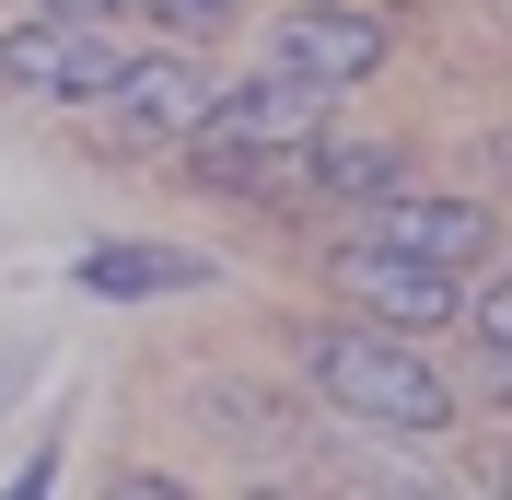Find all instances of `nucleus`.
Instances as JSON below:
<instances>
[{"mask_svg":"<svg viewBox=\"0 0 512 500\" xmlns=\"http://www.w3.org/2000/svg\"><path fill=\"white\" fill-rule=\"evenodd\" d=\"M303 373L350 431H384V442H443L466 419L454 373L431 349H408L396 326H303Z\"/></svg>","mask_w":512,"mask_h":500,"instance_id":"1","label":"nucleus"},{"mask_svg":"<svg viewBox=\"0 0 512 500\" xmlns=\"http://www.w3.org/2000/svg\"><path fill=\"white\" fill-rule=\"evenodd\" d=\"M326 82H303V70H268V82H245V94H210L187 117V140H175V152H187V175L198 187H280V163L303 152V140H315L326 128Z\"/></svg>","mask_w":512,"mask_h":500,"instance_id":"2","label":"nucleus"},{"mask_svg":"<svg viewBox=\"0 0 512 500\" xmlns=\"http://www.w3.org/2000/svg\"><path fill=\"white\" fill-rule=\"evenodd\" d=\"M128 59H140V35L117 12H35V24L0 35V82L35 94V105H94Z\"/></svg>","mask_w":512,"mask_h":500,"instance_id":"3","label":"nucleus"},{"mask_svg":"<svg viewBox=\"0 0 512 500\" xmlns=\"http://www.w3.org/2000/svg\"><path fill=\"white\" fill-rule=\"evenodd\" d=\"M198 105H210V82H198L187 59H128L117 82L94 94V152H117V163H140V152H175Z\"/></svg>","mask_w":512,"mask_h":500,"instance_id":"4","label":"nucleus"},{"mask_svg":"<svg viewBox=\"0 0 512 500\" xmlns=\"http://www.w3.org/2000/svg\"><path fill=\"white\" fill-rule=\"evenodd\" d=\"M350 245L373 256H419V268H478L489 256V210L478 198H419V187H384L350 210Z\"/></svg>","mask_w":512,"mask_h":500,"instance_id":"5","label":"nucleus"},{"mask_svg":"<svg viewBox=\"0 0 512 500\" xmlns=\"http://www.w3.org/2000/svg\"><path fill=\"white\" fill-rule=\"evenodd\" d=\"M268 47H280V70L326 82V94H350V82H373V70H384V24H373V12H338V0H303Z\"/></svg>","mask_w":512,"mask_h":500,"instance_id":"6","label":"nucleus"},{"mask_svg":"<svg viewBox=\"0 0 512 500\" xmlns=\"http://www.w3.org/2000/svg\"><path fill=\"white\" fill-rule=\"evenodd\" d=\"M338 291H350V303H373L384 326H454V303H466V268H419V256L338 245Z\"/></svg>","mask_w":512,"mask_h":500,"instance_id":"7","label":"nucleus"},{"mask_svg":"<svg viewBox=\"0 0 512 500\" xmlns=\"http://www.w3.org/2000/svg\"><path fill=\"white\" fill-rule=\"evenodd\" d=\"M280 175H303L315 198H338V210H361V198H384V187H408V140H303V152L280 163Z\"/></svg>","mask_w":512,"mask_h":500,"instance_id":"8","label":"nucleus"},{"mask_svg":"<svg viewBox=\"0 0 512 500\" xmlns=\"http://www.w3.org/2000/svg\"><path fill=\"white\" fill-rule=\"evenodd\" d=\"M82 291H105V303H140V291H210V256H187V245H105V256H82Z\"/></svg>","mask_w":512,"mask_h":500,"instance_id":"9","label":"nucleus"},{"mask_svg":"<svg viewBox=\"0 0 512 500\" xmlns=\"http://www.w3.org/2000/svg\"><path fill=\"white\" fill-rule=\"evenodd\" d=\"M454 326H466V349H478V396H512V291L489 280L478 303H454Z\"/></svg>","mask_w":512,"mask_h":500,"instance_id":"10","label":"nucleus"},{"mask_svg":"<svg viewBox=\"0 0 512 500\" xmlns=\"http://www.w3.org/2000/svg\"><path fill=\"white\" fill-rule=\"evenodd\" d=\"M152 24H187V35H210V24H233V0H152Z\"/></svg>","mask_w":512,"mask_h":500,"instance_id":"11","label":"nucleus"}]
</instances>
